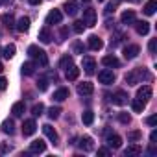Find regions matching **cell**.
I'll return each mask as SVG.
<instances>
[{"instance_id": "39", "label": "cell", "mask_w": 157, "mask_h": 157, "mask_svg": "<svg viewBox=\"0 0 157 157\" xmlns=\"http://www.w3.org/2000/svg\"><path fill=\"white\" fill-rule=\"evenodd\" d=\"M37 87H39V91H46L48 89V82L44 80V78H41V80L37 82Z\"/></svg>"}, {"instance_id": "8", "label": "cell", "mask_w": 157, "mask_h": 157, "mask_svg": "<svg viewBox=\"0 0 157 157\" xmlns=\"http://www.w3.org/2000/svg\"><path fill=\"white\" fill-rule=\"evenodd\" d=\"M35 129H37V126H35V120H24V124H22V135L24 137H30V135H33L35 133Z\"/></svg>"}, {"instance_id": "3", "label": "cell", "mask_w": 157, "mask_h": 157, "mask_svg": "<svg viewBox=\"0 0 157 157\" xmlns=\"http://www.w3.org/2000/svg\"><path fill=\"white\" fill-rule=\"evenodd\" d=\"M85 26H94L96 24V11L94 10H91V8H87V10H83V21H82Z\"/></svg>"}, {"instance_id": "14", "label": "cell", "mask_w": 157, "mask_h": 157, "mask_svg": "<svg viewBox=\"0 0 157 157\" xmlns=\"http://www.w3.org/2000/svg\"><path fill=\"white\" fill-rule=\"evenodd\" d=\"M133 24H135V30L139 35H146L150 32V22H146V21H135Z\"/></svg>"}, {"instance_id": "29", "label": "cell", "mask_w": 157, "mask_h": 157, "mask_svg": "<svg viewBox=\"0 0 157 157\" xmlns=\"http://www.w3.org/2000/svg\"><path fill=\"white\" fill-rule=\"evenodd\" d=\"M155 10H157V2H155V0H150V2L144 6V13L146 15H153Z\"/></svg>"}, {"instance_id": "23", "label": "cell", "mask_w": 157, "mask_h": 157, "mask_svg": "<svg viewBox=\"0 0 157 157\" xmlns=\"http://www.w3.org/2000/svg\"><path fill=\"white\" fill-rule=\"evenodd\" d=\"M140 153H142V148H140L139 144H131V146H128V150L124 151L126 157H133V155H140Z\"/></svg>"}, {"instance_id": "30", "label": "cell", "mask_w": 157, "mask_h": 157, "mask_svg": "<svg viewBox=\"0 0 157 157\" xmlns=\"http://www.w3.org/2000/svg\"><path fill=\"white\" fill-rule=\"evenodd\" d=\"M144 105H146V104H144L142 100H139V98H135V100L131 102V107H133V111H135V113H142Z\"/></svg>"}, {"instance_id": "20", "label": "cell", "mask_w": 157, "mask_h": 157, "mask_svg": "<svg viewBox=\"0 0 157 157\" xmlns=\"http://www.w3.org/2000/svg\"><path fill=\"white\" fill-rule=\"evenodd\" d=\"M107 146L117 150V148L122 146V139H120L118 135H107Z\"/></svg>"}, {"instance_id": "50", "label": "cell", "mask_w": 157, "mask_h": 157, "mask_svg": "<svg viewBox=\"0 0 157 157\" xmlns=\"http://www.w3.org/2000/svg\"><path fill=\"white\" fill-rule=\"evenodd\" d=\"M150 140H151V142H155V140H157V131H151V135H150Z\"/></svg>"}, {"instance_id": "54", "label": "cell", "mask_w": 157, "mask_h": 157, "mask_svg": "<svg viewBox=\"0 0 157 157\" xmlns=\"http://www.w3.org/2000/svg\"><path fill=\"white\" fill-rule=\"evenodd\" d=\"M129 2H140V0H129Z\"/></svg>"}, {"instance_id": "6", "label": "cell", "mask_w": 157, "mask_h": 157, "mask_svg": "<svg viewBox=\"0 0 157 157\" xmlns=\"http://www.w3.org/2000/svg\"><path fill=\"white\" fill-rule=\"evenodd\" d=\"M98 82L104 85H111L115 82V74L111 70H102V72H98Z\"/></svg>"}, {"instance_id": "5", "label": "cell", "mask_w": 157, "mask_h": 157, "mask_svg": "<svg viewBox=\"0 0 157 157\" xmlns=\"http://www.w3.org/2000/svg\"><path fill=\"white\" fill-rule=\"evenodd\" d=\"M151 94H153V91H151V87H150V85H142V87H139V91H137V98H139V100H142L144 104L151 98Z\"/></svg>"}, {"instance_id": "7", "label": "cell", "mask_w": 157, "mask_h": 157, "mask_svg": "<svg viewBox=\"0 0 157 157\" xmlns=\"http://www.w3.org/2000/svg\"><path fill=\"white\" fill-rule=\"evenodd\" d=\"M63 19V13L59 10H52L48 15H46V24H59Z\"/></svg>"}, {"instance_id": "31", "label": "cell", "mask_w": 157, "mask_h": 157, "mask_svg": "<svg viewBox=\"0 0 157 157\" xmlns=\"http://www.w3.org/2000/svg\"><path fill=\"white\" fill-rule=\"evenodd\" d=\"M72 65H74V63H72V57H70V56H65V57H61V61H59V67L65 68V70L70 68Z\"/></svg>"}, {"instance_id": "35", "label": "cell", "mask_w": 157, "mask_h": 157, "mask_svg": "<svg viewBox=\"0 0 157 157\" xmlns=\"http://www.w3.org/2000/svg\"><path fill=\"white\" fill-rule=\"evenodd\" d=\"M43 111H44V105L39 102V104H35L33 107H32V113H33V117H41L43 115Z\"/></svg>"}, {"instance_id": "18", "label": "cell", "mask_w": 157, "mask_h": 157, "mask_svg": "<svg viewBox=\"0 0 157 157\" xmlns=\"http://www.w3.org/2000/svg\"><path fill=\"white\" fill-rule=\"evenodd\" d=\"M67 98H68V89H65V87L57 89V91L54 93V96H52L54 102H63V100H67Z\"/></svg>"}, {"instance_id": "12", "label": "cell", "mask_w": 157, "mask_h": 157, "mask_svg": "<svg viewBox=\"0 0 157 157\" xmlns=\"http://www.w3.org/2000/svg\"><path fill=\"white\" fill-rule=\"evenodd\" d=\"M82 67H83V70L87 72V74H94V68H96V61L93 59V57H83V63H82Z\"/></svg>"}, {"instance_id": "56", "label": "cell", "mask_w": 157, "mask_h": 157, "mask_svg": "<svg viewBox=\"0 0 157 157\" xmlns=\"http://www.w3.org/2000/svg\"><path fill=\"white\" fill-rule=\"evenodd\" d=\"M117 2H120V0H117Z\"/></svg>"}, {"instance_id": "36", "label": "cell", "mask_w": 157, "mask_h": 157, "mask_svg": "<svg viewBox=\"0 0 157 157\" xmlns=\"http://www.w3.org/2000/svg\"><path fill=\"white\" fill-rule=\"evenodd\" d=\"M72 28H74V32H76V33H83V30H85V24H83L82 21H76Z\"/></svg>"}, {"instance_id": "26", "label": "cell", "mask_w": 157, "mask_h": 157, "mask_svg": "<svg viewBox=\"0 0 157 157\" xmlns=\"http://www.w3.org/2000/svg\"><path fill=\"white\" fill-rule=\"evenodd\" d=\"M78 76H80V68L78 67H70V68H67V80H70V82H74V80H78Z\"/></svg>"}, {"instance_id": "41", "label": "cell", "mask_w": 157, "mask_h": 157, "mask_svg": "<svg viewBox=\"0 0 157 157\" xmlns=\"http://www.w3.org/2000/svg\"><path fill=\"white\" fill-rule=\"evenodd\" d=\"M118 120H120L122 124H129V120H131V117H129L128 113H120V115H118Z\"/></svg>"}, {"instance_id": "44", "label": "cell", "mask_w": 157, "mask_h": 157, "mask_svg": "<svg viewBox=\"0 0 157 157\" xmlns=\"http://www.w3.org/2000/svg\"><path fill=\"white\" fill-rule=\"evenodd\" d=\"M148 48H150V52H151V54H155V48H157V41H155V39H151V41H150V44H148Z\"/></svg>"}, {"instance_id": "15", "label": "cell", "mask_w": 157, "mask_h": 157, "mask_svg": "<svg viewBox=\"0 0 157 157\" xmlns=\"http://www.w3.org/2000/svg\"><path fill=\"white\" fill-rule=\"evenodd\" d=\"M87 44H89V48H91V50H102V46H104L102 39H100V37H96V35H91V37L87 39Z\"/></svg>"}, {"instance_id": "55", "label": "cell", "mask_w": 157, "mask_h": 157, "mask_svg": "<svg viewBox=\"0 0 157 157\" xmlns=\"http://www.w3.org/2000/svg\"><path fill=\"white\" fill-rule=\"evenodd\" d=\"M98 2H104V0H98Z\"/></svg>"}, {"instance_id": "37", "label": "cell", "mask_w": 157, "mask_h": 157, "mask_svg": "<svg viewBox=\"0 0 157 157\" xmlns=\"http://www.w3.org/2000/svg\"><path fill=\"white\" fill-rule=\"evenodd\" d=\"M2 22H4L6 26H13V15H11V13L2 15Z\"/></svg>"}, {"instance_id": "38", "label": "cell", "mask_w": 157, "mask_h": 157, "mask_svg": "<svg viewBox=\"0 0 157 157\" xmlns=\"http://www.w3.org/2000/svg\"><path fill=\"white\" fill-rule=\"evenodd\" d=\"M72 50H74V54H83V44H82L80 41H76V43L72 44Z\"/></svg>"}, {"instance_id": "1", "label": "cell", "mask_w": 157, "mask_h": 157, "mask_svg": "<svg viewBox=\"0 0 157 157\" xmlns=\"http://www.w3.org/2000/svg\"><path fill=\"white\" fill-rule=\"evenodd\" d=\"M142 80H146V82L151 80V74H150L146 68H142V67L133 68V70H129V72L126 74V83H128V85H137V83H140Z\"/></svg>"}, {"instance_id": "11", "label": "cell", "mask_w": 157, "mask_h": 157, "mask_svg": "<svg viewBox=\"0 0 157 157\" xmlns=\"http://www.w3.org/2000/svg\"><path fill=\"white\" fill-rule=\"evenodd\" d=\"M111 102H113L115 105H126V104H128V94H126L124 91H117V93L113 94Z\"/></svg>"}, {"instance_id": "24", "label": "cell", "mask_w": 157, "mask_h": 157, "mask_svg": "<svg viewBox=\"0 0 157 157\" xmlns=\"http://www.w3.org/2000/svg\"><path fill=\"white\" fill-rule=\"evenodd\" d=\"M39 41L44 43V44H48V43L52 41V32H50L48 28H43V30L39 32Z\"/></svg>"}, {"instance_id": "9", "label": "cell", "mask_w": 157, "mask_h": 157, "mask_svg": "<svg viewBox=\"0 0 157 157\" xmlns=\"http://www.w3.org/2000/svg\"><path fill=\"white\" fill-rule=\"evenodd\" d=\"M78 94H82V96H87V94H93V91H94V87H93V83H89V82H83V83H78Z\"/></svg>"}, {"instance_id": "52", "label": "cell", "mask_w": 157, "mask_h": 157, "mask_svg": "<svg viewBox=\"0 0 157 157\" xmlns=\"http://www.w3.org/2000/svg\"><path fill=\"white\" fill-rule=\"evenodd\" d=\"M0 4H11V0H0Z\"/></svg>"}, {"instance_id": "21", "label": "cell", "mask_w": 157, "mask_h": 157, "mask_svg": "<svg viewBox=\"0 0 157 157\" xmlns=\"http://www.w3.org/2000/svg\"><path fill=\"white\" fill-rule=\"evenodd\" d=\"M80 148H82L83 151H91V150L94 148L93 139H91V137H82V139H80Z\"/></svg>"}, {"instance_id": "53", "label": "cell", "mask_w": 157, "mask_h": 157, "mask_svg": "<svg viewBox=\"0 0 157 157\" xmlns=\"http://www.w3.org/2000/svg\"><path fill=\"white\" fill-rule=\"evenodd\" d=\"M2 70H4V67H2V63H0V72H2Z\"/></svg>"}, {"instance_id": "45", "label": "cell", "mask_w": 157, "mask_h": 157, "mask_svg": "<svg viewBox=\"0 0 157 157\" xmlns=\"http://www.w3.org/2000/svg\"><path fill=\"white\" fill-rule=\"evenodd\" d=\"M8 151H11V146H8V144H0V155H2V153H8Z\"/></svg>"}, {"instance_id": "34", "label": "cell", "mask_w": 157, "mask_h": 157, "mask_svg": "<svg viewBox=\"0 0 157 157\" xmlns=\"http://www.w3.org/2000/svg\"><path fill=\"white\" fill-rule=\"evenodd\" d=\"M59 115H61V107H50L48 109V117L52 118V120H56V118H59Z\"/></svg>"}, {"instance_id": "42", "label": "cell", "mask_w": 157, "mask_h": 157, "mask_svg": "<svg viewBox=\"0 0 157 157\" xmlns=\"http://www.w3.org/2000/svg\"><path fill=\"white\" fill-rule=\"evenodd\" d=\"M140 137H142V133H140V131H131V133L128 135V139H129V140H139Z\"/></svg>"}, {"instance_id": "27", "label": "cell", "mask_w": 157, "mask_h": 157, "mask_svg": "<svg viewBox=\"0 0 157 157\" xmlns=\"http://www.w3.org/2000/svg\"><path fill=\"white\" fill-rule=\"evenodd\" d=\"M102 63H104L105 67H120V61H118L115 56H105V57L102 59Z\"/></svg>"}, {"instance_id": "51", "label": "cell", "mask_w": 157, "mask_h": 157, "mask_svg": "<svg viewBox=\"0 0 157 157\" xmlns=\"http://www.w3.org/2000/svg\"><path fill=\"white\" fill-rule=\"evenodd\" d=\"M28 2H30V4H32V6H39V4H41V2H43V0H28Z\"/></svg>"}, {"instance_id": "4", "label": "cell", "mask_w": 157, "mask_h": 157, "mask_svg": "<svg viewBox=\"0 0 157 157\" xmlns=\"http://www.w3.org/2000/svg\"><path fill=\"white\" fill-rule=\"evenodd\" d=\"M78 11H80V4H78L76 0H67L65 2V13L68 17H76Z\"/></svg>"}, {"instance_id": "33", "label": "cell", "mask_w": 157, "mask_h": 157, "mask_svg": "<svg viewBox=\"0 0 157 157\" xmlns=\"http://www.w3.org/2000/svg\"><path fill=\"white\" fill-rule=\"evenodd\" d=\"M82 120H83V124L91 126V124H93V120H94V113H93V111H85V113L82 115Z\"/></svg>"}, {"instance_id": "13", "label": "cell", "mask_w": 157, "mask_h": 157, "mask_svg": "<svg viewBox=\"0 0 157 157\" xmlns=\"http://www.w3.org/2000/svg\"><path fill=\"white\" fill-rule=\"evenodd\" d=\"M46 150V142L44 140H33L32 144H30V153H43Z\"/></svg>"}, {"instance_id": "10", "label": "cell", "mask_w": 157, "mask_h": 157, "mask_svg": "<svg viewBox=\"0 0 157 157\" xmlns=\"http://www.w3.org/2000/svg\"><path fill=\"white\" fill-rule=\"evenodd\" d=\"M139 52H140L139 44H129V46L124 48V57H126V59H135V57L139 56Z\"/></svg>"}, {"instance_id": "17", "label": "cell", "mask_w": 157, "mask_h": 157, "mask_svg": "<svg viewBox=\"0 0 157 157\" xmlns=\"http://www.w3.org/2000/svg\"><path fill=\"white\" fill-rule=\"evenodd\" d=\"M120 21H122V24H133V22H135V11H133V10H126V11L122 13Z\"/></svg>"}, {"instance_id": "22", "label": "cell", "mask_w": 157, "mask_h": 157, "mask_svg": "<svg viewBox=\"0 0 157 157\" xmlns=\"http://www.w3.org/2000/svg\"><path fill=\"white\" fill-rule=\"evenodd\" d=\"M24 109H26L24 102H15L13 107H11V113H13V117H22L24 115Z\"/></svg>"}, {"instance_id": "40", "label": "cell", "mask_w": 157, "mask_h": 157, "mask_svg": "<svg viewBox=\"0 0 157 157\" xmlns=\"http://www.w3.org/2000/svg\"><path fill=\"white\" fill-rule=\"evenodd\" d=\"M117 6H118L117 0H115V2H109V4H107V8H105V13H107V15H109V13H113V11L117 10Z\"/></svg>"}, {"instance_id": "49", "label": "cell", "mask_w": 157, "mask_h": 157, "mask_svg": "<svg viewBox=\"0 0 157 157\" xmlns=\"http://www.w3.org/2000/svg\"><path fill=\"white\" fill-rule=\"evenodd\" d=\"M98 155H104V157H107V155H109V150H107V148H100V150H98Z\"/></svg>"}, {"instance_id": "47", "label": "cell", "mask_w": 157, "mask_h": 157, "mask_svg": "<svg viewBox=\"0 0 157 157\" xmlns=\"http://www.w3.org/2000/svg\"><path fill=\"white\" fill-rule=\"evenodd\" d=\"M8 87V80H6V78H0V91H4Z\"/></svg>"}, {"instance_id": "25", "label": "cell", "mask_w": 157, "mask_h": 157, "mask_svg": "<svg viewBox=\"0 0 157 157\" xmlns=\"http://www.w3.org/2000/svg\"><path fill=\"white\" fill-rule=\"evenodd\" d=\"M2 131L8 133V135H13V133H15V124H13V120H10V118L4 120V122H2Z\"/></svg>"}, {"instance_id": "28", "label": "cell", "mask_w": 157, "mask_h": 157, "mask_svg": "<svg viewBox=\"0 0 157 157\" xmlns=\"http://www.w3.org/2000/svg\"><path fill=\"white\" fill-rule=\"evenodd\" d=\"M15 44H8V46H4V50H2V56L6 57V59H11L13 56H15Z\"/></svg>"}, {"instance_id": "46", "label": "cell", "mask_w": 157, "mask_h": 157, "mask_svg": "<svg viewBox=\"0 0 157 157\" xmlns=\"http://www.w3.org/2000/svg\"><path fill=\"white\" fill-rule=\"evenodd\" d=\"M146 122H148L150 126H155V124H157V117H155V115H151V117H148V118H146Z\"/></svg>"}, {"instance_id": "16", "label": "cell", "mask_w": 157, "mask_h": 157, "mask_svg": "<svg viewBox=\"0 0 157 157\" xmlns=\"http://www.w3.org/2000/svg\"><path fill=\"white\" fill-rule=\"evenodd\" d=\"M43 133H44V135H46V137L54 142V144L57 142V133H56V129H54L50 124H44V126H43Z\"/></svg>"}, {"instance_id": "2", "label": "cell", "mask_w": 157, "mask_h": 157, "mask_svg": "<svg viewBox=\"0 0 157 157\" xmlns=\"http://www.w3.org/2000/svg\"><path fill=\"white\" fill-rule=\"evenodd\" d=\"M28 56L30 57H33L35 59V63L37 65H41V67H46L48 65V56H46V52L44 50H41L39 46H35V44H32L30 48H28Z\"/></svg>"}, {"instance_id": "32", "label": "cell", "mask_w": 157, "mask_h": 157, "mask_svg": "<svg viewBox=\"0 0 157 157\" xmlns=\"http://www.w3.org/2000/svg\"><path fill=\"white\" fill-rule=\"evenodd\" d=\"M33 68H35V65L28 61V63H24V65H22V68H21V70H22V74H24V76H32V74H33Z\"/></svg>"}, {"instance_id": "48", "label": "cell", "mask_w": 157, "mask_h": 157, "mask_svg": "<svg viewBox=\"0 0 157 157\" xmlns=\"http://www.w3.org/2000/svg\"><path fill=\"white\" fill-rule=\"evenodd\" d=\"M148 153H150V155H155V153H157V148H155V142H151V146L148 148Z\"/></svg>"}, {"instance_id": "19", "label": "cell", "mask_w": 157, "mask_h": 157, "mask_svg": "<svg viewBox=\"0 0 157 157\" xmlns=\"http://www.w3.org/2000/svg\"><path fill=\"white\" fill-rule=\"evenodd\" d=\"M17 30H19L21 33L28 32V30H30V19H28V17H21V19L17 21Z\"/></svg>"}, {"instance_id": "43", "label": "cell", "mask_w": 157, "mask_h": 157, "mask_svg": "<svg viewBox=\"0 0 157 157\" xmlns=\"http://www.w3.org/2000/svg\"><path fill=\"white\" fill-rule=\"evenodd\" d=\"M59 37H61L59 41H65V39L68 37V28H67V26H63V28H61V32H59Z\"/></svg>"}]
</instances>
